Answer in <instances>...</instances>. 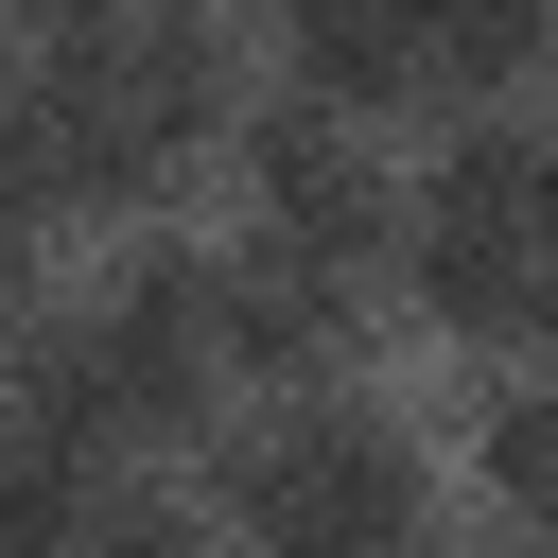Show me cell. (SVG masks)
Masks as SVG:
<instances>
[{
    "instance_id": "obj_1",
    "label": "cell",
    "mask_w": 558,
    "mask_h": 558,
    "mask_svg": "<svg viewBox=\"0 0 558 558\" xmlns=\"http://www.w3.org/2000/svg\"><path fill=\"white\" fill-rule=\"evenodd\" d=\"M209 401H227V366H209V244H122L87 296H35L17 349H0V418L52 436L70 471L157 453Z\"/></svg>"
},
{
    "instance_id": "obj_2",
    "label": "cell",
    "mask_w": 558,
    "mask_h": 558,
    "mask_svg": "<svg viewBox=\"0 0 558 558\" xmlns=\"http://www.w3.org/2000/svg\"><path fill=\"white\" fill-rule=\"evenodd\" d=\"M209 541L227 558H436V471L366 384L262 401L209 436Z\"/></svg>"
},
{
    "instance_id": "obj_3",
    "label": "cell",
    "mask_w": 558,
    "mask_h": 558,
    "mask_svg": "<svg viewBox=\"0 0 558 558\" xmlns=\"http://www.w3.org/2000/svg\"><path fill=\"white\" fill-rule=\"evenodd\" d=\"M244 244H279V262H314V279H366V262H401V157L366 140V122H331V105H244Z\"/></svg>"
},
{
    "instance_id": "obj_4",
    "label": "cell",
    "mask_w": 558,
    "mask_h": 558,
    "mask_svg": "<svg viewBox=\"0 0 558 558\" xmlns=\"http://www.w3.org/2000/svg\"><path fill=\"white\" fill-rule=\"evenodd\" d=\"M366 279H314V262H279V244H209V366L244 384V401H349L366 384Z\"/></svg>"
},
{
    "instance_id": "obj_5",
    "label": "cell",
    "mask_w": 558,
    "mask_h": 558,
    "mask_svg": "<svg viewBox=\"0 0 558 558\" xmlns=\"http://www.w3.org/2000/svg\"><path fill=\"white\" fill-rule=\"evenodd\" d=\"M418 52H436V0H296L279 17V105H331V122H418Z\"/></svg>"
},
{
    "instance_id": "obj_6",
    "label": "cell",
    "mask_w": 558,
    "mask_h": 558,
    "mask_svg": "<svg viewBox=\"0 0 558 558\" xmlns=\"http://www.w3.org/2000/svg\"><path fill=\"white\" fill-rule=\"evenodd\" d=\"M87 523H105V471H70L52 436L0 418V558H87Z\"/></svg>"
},
{
    "instance_id": "obj_7",
    "label": "cell",
    "mask_w": 558,
    "mask_h": 558,
    "mask_svg": "<svg viewBox=\"0 0 558 558\" xmlns=\"http://www.w3.org/2000/svg\"><path fill=\"white\" fill-rule=\"evenodd\" d=\"M488 488H506L523 541H558V384H506L488 401Z\"/></svg>"
},
{
    "instance_id": "obj_8",
    "label": "cell",
    "mask_w": 558,
    "mask_h": 558,
    "mask_svg": "<svg viewBox=\"0 0 558 558\" xmlns=\"http://www.w3.org/2000/svg\"><path fill=\"white\" fill-rule=\"evenodd\" d=\"M87 558H227L192 506H157V488H105V523H87Z\"/></svg>"
},
{
    "instance_id": "obj_9",
    "label": "cell",
    "mask_w": 558,
    "mask_h": 558,
    "mask_svg": "<svg viewBox=\"0 0 558 558\" xmlns=\"http://www.w3.org/2000/svg\"><path fill=\"white\" fill-rule=\"evenodd\" d=\"M17 314H35V227L0 209V349H17Z\"/></svg>"
},
{
    "instance_id": "obj_10",
    "label": "cell",
    "mask_w": 558,
    "mask_h": 558,
    "mask_svg": "<svg viewBox=\"0 0 558 558\" xmlns=\"http://www.w3.org/2000/svg\"><path fill=\"white\" fill-rule=\"evenodd\" d=\"M541 87H558V52H541ZM541 122H558V105H541Z\"/></svg>"
},
{
    "instance_id": "obj_11",
    "label": "cell",
    "mask_w": 558,
    "mask_h": 558,
    "mask_svg": "<svg viewBox=\"0 0 558 558\" xmlns=\"http://www.w3.org/2000/svg\"><path fill=\"white\" fill-rule=\"evenodd\" d=\"M541 384H558V366H541Z\"/></svg>"
}]
</instances>
